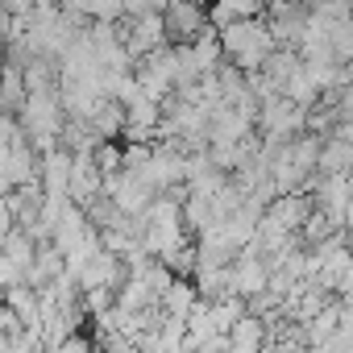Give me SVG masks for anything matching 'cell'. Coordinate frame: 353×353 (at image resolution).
<instances>
[{
  "label": "cell",
  "instance_id": "cell-7",
  "mask_svg": "<svg viewBox=\"0 0 353 353\" xmlns=\"http://www.w3.org/2000/svg\"><path fill=\"white\" fill-rule=\"evenodd\" d=\"M312 208H316V200H312L307 192H279V196L266 204V216H270L274 225H283L287 233H295V229H303V221H307Z\"/></svg>",
  "mask_w": 353,
  "mask_h": 353
},
{
  "label": "cell",
  "instance_id": "cell-10",
  "mask_svg": "<svg viewBox=\"0 0 353 353\" xmlns=\"http://www.w3.org/2000/svg\"><path fill=\"white\" fill-rule=\"evenodd\" d=\"M316 170H324V174H349V170H353V137L328 133V137L320 141V162H316Z\"/></svg>",
  "mask_w": 353,
  "mask_h": 353
},
{
  "label": "cell",
  "instance_id": "cell-19",
  "mask_svg": "<svg viewBox=\"0 0 353 353\" xmlns=\"http://www.w3.org/2000/svg\"><path fill=\"white\" fill-rule=\"evenodd\" d=\"M96 166L104 170V174H112V170H121V154H125V145H121V137H108V141H96Z\"/></svg>",
  "mask_w": 353,
  "mask_h": 353
},
{
  "label": "cell",
  "instance_id": "cell-8",
  "mask_svg": "<svg viewBox=\"0 0 353 353\" xmlns=\"http://www.w3.org/2000/svg\"><path fill=\"white\" fill-rule=\"evenodd\" d=\"M38 183H42V192H67V183H71V150L67 145L38 150Z\"/></svg>",
  "mask_w": 353,
  "mask_h": 353
},
{
  "label": "cell",
  "instance_id": "cell-12",
  "mask_svg": "<svg viewBox=\"0 0 353 353\" xmlns=\"http://www.w3.org/2000/svg\"><path fill=\"white\" fill-rule=\"evenodd\" d=\"M162 312H170V316H183L188 320V312L200 303V287H196V279H183V274H174L170 279V287L162 291Z\"/></svg>",
  "mask_w": 353,
  "mask_h": 353
},
{
  "label": "cell",
  "instance_id": "cell-21",
  "mask_svg": "<svg viewBox=\"0 0 353 353\" xmlns=\"http://www.w3.org/2000/svg\"><path fill=\"white\" fill-rule=\"evenodd\" d=\"M92 345H96V341H88V336H83V332L75 328V332H67V341H63L59 349H63V353H88Z\"/></svg>",
  "mask_w": 353,
  "mask_h": 353
},
{
  "label": "cell",
  "instance_id": "cell-2",
  "mask_svg": "<svg viewBox=\"0 0 353 353\" xmlns=\"http://www.w3.org/2000/svg\"><path fill=\"white\" fill-rule=\"evenodd\" d=\"M17 117H21L26 137H30L38 150L59 145V133H63V121H67V108H63V100H59V88L30 92V96H26V108H21Z\"/></svg>",
  "mask_w": 353,
  "mask_h": 353
},
{
  "label": "cell",
  "instance_id": "cell-4",
  "mask_svg": "<svg viewBox=\"0 0 353 353\" xmlns=\"http://www.w3.org/2000/svg\"><path fill=\"white\" fill-rule=\"evenodd\" d=\"M162 21H166V42L183 46L208 26V13H204L200 0H170V5L162 9Z\"/></svg>",
  "mask_w": 353,
  "mask_h": 353
},
{
  "label": "cell",
  "instance_id": "cell-14",
  "mask_svg": "<svg viewBox=\"0 0 353 353\" xmlns=\"http://www.w3.org/2000/svg\"><path fill=\"white\" fill-rule=\"evenodd\" d=\"M192 279H196V287H200V299H221V295L233 291L225 262H196V274H192Z\"/></svg>",
  "mask_w": 353,
  "mask_h": 353
},
{
  "label": "cell",
  "instance_id": "cell-15",
  "mask_svg": "<svg viewBox=\"0 0 353 353\" xmlns=\"http://www.w3.org/2000/svg\"><path fill=\"white\" fill-rule=\"evenodd\" d=\"M0 250H5V254L21 266V274H26V266H30V262H34V254H38V241H34V233H30V229L13 225V229H9V237L0 241Z\"/></svg>",
  "mask_w": 353,
  "mask_h": 353
},
{
  "label": "cell",
  "instance_id": "cell-6",
  "mask_svg": "<svg viewBox=\"0 0 353 353\" xmlns=\"http://www.w3.org/2000/svg\"><path fill=\"white\" fill-rule=\"evenodd\" d=\"M229 283H233V291L237 295H254V291H262L266 283H270V266H266V258L258 254V250H241L233 262H229Z\"/></svg>",
  "mask_w": 353,
  "mask_h": 353
},
{
  "label": "cell",
  "instance_id": "cell-17",
  "mask_svg": "<svg viewBox=\"0 0 353 353\" xmlns=\"http://www.w3.org/2000/svg\"><path fill=\"white\" fill-rule=\"evenodd\" d=\"M283 96H291L295 104H303V108H312L316 100H320V83H316V75L307 71V67H299L291 79H287V88H283Z\"/></svg>",
  "mask_w": 353,
  "mask_h": 353
},
{
  "label": "cell",
  "instance_id": "cell-13",
  "mask_svg": "<svg viewBox=\"0 0 353 353\" xmlns=\"http://www.w3.org/2000/svg\"><path fill=\"white\" fill-rule=\"evenodd\" d=\"M26 96H30V88H26L21 67L0 63V112H21L26 108Z\"/></svg>",
  "mask_w": 353,
  "mask_h": 353
},
{
  "label": "cell",
  "instance_id": "cell-18",
  "mask_svg": "<svg viewBox=\"0 0 353 353\" xmlns=\"http://www.w3.org/2000/svg\"><path fill=\"white\" fill-rule=\"evenodd\" d=\"M125 121L129 125H150V129H158V121H162V104L154 100V96H133L129 104H125Z\"/></svg>",
  "mask_w": 353,
  "mask_h": 353
},
{
  "label": "cell",
  "instance_id": "cell-11",
  "mask_svg": "<svg viewBox=\"0 0 353 353\" xmlns=\"http://www.w3.org/2000/svg\"><path fill=\"white\" fill-rule=\"evenodd\" d=\"M83 121L92 125V133H96L100 141L121 137V129H125V104H121V100H112V96H104V100L92 108V117H83Z\"/></svg>",
  "mask_w": 353,
  "mask_h": 353
},
{
  "label": "cell",
  "instance_id": "cell-5",
  "mask_svg": "<svg viewBox=\"0 0 353 353\" xmlns=\"http://www.w3.org/2000/svg\"><path fill=\"white\" fill-rule=\"evenodd\" d=\"M104 192V170L96 166V154L83 150V154H71V183H67V196L88 208V200H96Z\"/></svg>",
  "mask_w": 353,
  "mask_h": 353
},
{
  "label": "cell",
  "instance_id": "cell-1",
  "mask_svg": "<svg viewBox=\"0 0 353 353\" xmlns=\"http://www.w3.org/2000/svg\"><path fill=\"white\" fill-rule=\"evenodd\" d=\"M274 46H279V42H274L266 17H241V21H233V26L221 30V50H225V59L237 63L241 71H258Z\"/></svg>",
  "mask_w": 353,
  "mask_h": 353
},
{
  "label": "cell",
  "instance_id": "cell-3",
  "mask_svg": "<svg viewBox=\"0 0 353 353\" xmlns=\"http://www.w3.org/2000/svg\"><path fill=\"white\" fill-rule=\"evenodd\" d=\"M307 129V108L303 104H295L291 96H270V100H262V108H258V133H279V137H295V133H303Z\"/></svg>",
  "mask_w": 353,
  "mask_h": 353
},
{
  "label": "cell",
  "instance_id": "cell-9",
  "mask_svg": "<svg viewBox=\"0 0 353 353\" xmlns=\"http://www.w3.org/2000/svg\"><path fill=\"white\" fill-rule=\"evenodd\" d=\"M229 349H237V353L266 349V316H258V312L237 316L233 328H229Z\"/></svg>",
  "mask_w": 353,
  "mask_h": 353
},
{
  "label": "cell",
  "instance_id": "cell-22",
  "mask_svg": "<svg viewBox=\"0 0 353 353\" xmlns=\"http://www.w3.org/2000/svg\"><path fill=\"white\" fill-rule=\"evenodd\" d=\"M9 13H34V0H5Z\"/></svg>",
  "mask_w": 353,
  "mask_h": 353
},
{
  "label": "cell",
  "instance_id": "cell-16",
  "mask_svg": "<svg viewBox=\"0 0 353 353\" xmlns=\"http://www.w3.org/2000/svg\"><path fill=\"white\" fill-rule=\"evenodd\" d=\"M324 30H328V42H332L336 63H353V13L349 17H336V21H324Z\"/></svg>",
  "mask_w": 353,
  "mask_h": 353
},
{
  "label": "cell",
  "instance_id": "cell-20",
  "mask_svg": "<svg viewBox=\"0 0 353 353\" xmlns=\"http://www.w3.org/2000/svg\"><path fill=\"white\" fill-rule=\"evenodd\" d=\"M21 279H26V274H21V266H17L5 250H0V299H5V291H9L13 283H21Z\"/></svg>",
  "mask_w": 353,
  "mask_h": 353
}]
</instances>
